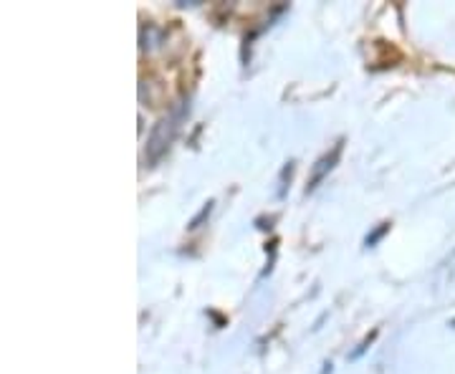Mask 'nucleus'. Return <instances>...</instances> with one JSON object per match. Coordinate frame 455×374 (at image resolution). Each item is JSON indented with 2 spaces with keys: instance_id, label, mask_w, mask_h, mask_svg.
Returning <instances> with one entry per match:
<instances>
[{
  "instance_id": "1",
  "label": "nucleus",
  "mask_w": 455,
  "mask_h": 374,
  "mask_svg": "<svg viewBox=\"0 0 455 374\" xmlns=\"http://www.w3.org/2000/svg\"><path fill=\"white\" fill-rule=\"evenodd\" d=\"M175 131H178V119H175V116L163 119V122L155 127L152 137H149V145H147V149H149V157H152V160H157L164 149L170 147V142L175 139Z\"/></svg>"
},
{
  "instance_id": "2",
  "label": "nucleus",
  "mask_w": 455,
  "mask_h": 374,
  "mask_svg": "<svg viewBox=\"0 0 455 374\" xmlns=\"http://www.w3.org/2000/svg\"><path fill=\"white\" fill-rule=\"evenodd\" d=\"M339 152H341V145H337V149H334V152H331V157H324V160H322V163H319V167H316V170H314V179H311L309 190H314V187H316V185H319V182H322V179H324L326 172H329V170H331V167H334V163H337V160H339Z\"/></svg>"
}]
</instances>
